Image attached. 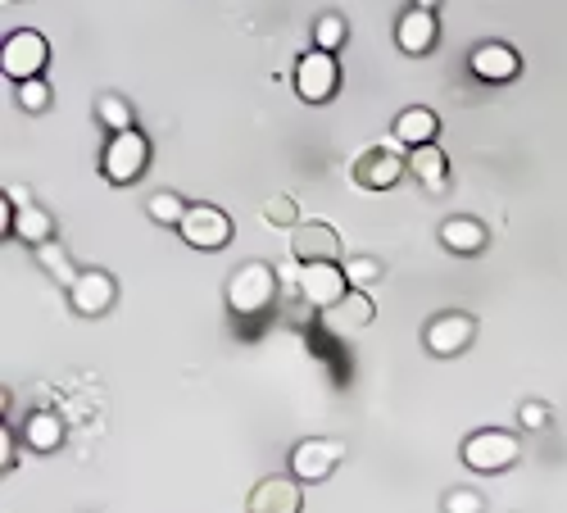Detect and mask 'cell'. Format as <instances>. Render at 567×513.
Returning a JSON list of instances; mask_svg holds the SVG:
<instances>
[{
  "mask_svg": "<svg viewBox=\"0 0 567 513\" xmlns=\"http://www.w3.org/2000/svg\"><path fill=\"white\" fill-rule=\"evenodd\" d=\"M273 296H277V273L264 259L241 264L232 273V282H227V305H232V314H264V309L273 305Z\"/></svg>",
  "mask_w": 567,
  "mask_h": 513,
  "instance_id": "cell-1",
  "label": "cell"
},
{
  "mask_svg": "<svg viewBox=\"0 0 567 513\" xmlns=\"http://www.w3.org/2000/svg\"><path fill=\"white\" fill-rule=\"evenodd\" d=\"M522 459V441L513 432H499V427H486V432H472L463 441V464L472 473H504Z\"/></svg>",
  "mask_w": 567,
  "mask_h": 513,
  "instance_id": "cell-2",
  "label": "cell"
},
{
  "mask_svg": "<svg viewBox=\"0 0 567 513\" xmlns=\"http://www.w3.org/2000/svg\"><path fill=\"white\" fill-rule=\"evenodd\" d=\"M146 159H150V141L141 137L137 128L109 132V146H105V155H100V173H105L114 187H128V182L141 178Z\"/></svg>",
  "mask_w": 567,
  "mask_h": 513,
  "instance_id": "cell-3",
  "label": "cell"
},
{
  "mask_svg": "<svg viewBox=\"0 0 567 513\" xmlns=\"http://www.w3.org/2000/svg\"><path fill=\"white\" fill-rule=\"evenodd\" d=\"M336 87H341V64H336L332 50H309L295 64V91H300V100L323 105V100L336 96Z\"/></svg>",
  "mask_w": 567,
  "mask_h": 513,
  "instance_id": "cell-4",
  "label": "cell"
},
{
  "mask_svg": "<svg viewBox=\"0 0 567 513\" xmlns=\"http://www.w3.org/2000/svg\"><path fill=\"white\" fill-rule=\"evenodd\" d=\"M295 282H300V296L309 300V305H318V309H327V305H336L341 296H350V277H345V264H336V259L300 264Z\"/></svg>",
  "mask_w": 567,
  "mask_h": 513,
  "instance_id": "cell-5",
  "label": "cell"
},
{
  "mask_svg": "<svg viewBox=\"0 0 567 513\" xmlns=\"http://www.w3.org/2000/svg\"><path fill=\"white\" fill-rule=\"evenodd\" d=\"M46 60H50V41L32 28L14 32V37L5 41V50H0V69H5V78H14V82L37 78V73L46 69Z\"/></svg>",
  "mask_w": 567,
  "mask_h": 513,
  "instance_id": "cell-6",
  "label": "cell"
},
{
  "mask_svg": "<svg viewBox=\"0 0 567 513\" xmlns=\"http://www.w3.org/2000/svg\"><path fill=\"white\" fill-rule=\"evenodd\" d=\"M177 232H182L186 246H196V250H223L232 241V218L218 205H191L186 218L177 223Z\"/></svg>",
  "mask_w": 567,
  "mask_h": 513,
  "instance_id": "cell-7",
  "label": "cell"
},
{
  "mask_svg": "<svg viewBox=\"0 0 567 513\" xmlns=\"http://www.w3.org/2000/svg\"><path fill=\"white\" fill-rule=\"evenodd\" d=\"M341 459H345V441L313 436V441H300L291 450V477H300V482H327Z\"/></svg>",
  "mask_w": 567,
  "mask_h": 513,
  "instance_id": "cell-8",
  "label": "cell"
},
{
  "mask_svg": "<svg viewBox=\"0 0 567 513\" xmlns=\"http://www.w3.org/2000/svg\"><path fill=\"white\" fill-rule=\"evenodd\" d=\"M69 305L78 309L82 318H100L114 305V277H109L105 268H82L69 282Z\"/></svg>",
  "mask_w": 567,
  "mask_h": 513,
  "instance_id": "cell-9",
  "label": "cell"
},
{
  "mask_svg": "<svg viewBox=\"0 0 567 513\" xmlns=\"http://www.w3.org/2000/svg\"><path fill=\"white\" fill-rule=\"evenodd\" d=\"M404 173V159L395 146H372L359 155V164H354V182H359L363 191H386L395 187Z\"/></svg>",
  "mask_w": 567,
  "mask_h": 513,
  "instance_id": "cell-10",
  "label": "cell"
},
{
  "mask_svg": "<svg viewBox=\"0 0 567 513\" xmlns=\"http://www.w3.org/2000/svg\"><path fill=\"white\" fill-rule=\"evenodd\" d=\"M472 336H477V318L468 314H440L427 323V350L440 359L459 355V350L472 346Z\"/></svg>",
  "mask_w": 567,
  "mask_h": 513,
  "instance_id": "cell-11",
  "label": "cell"
},
{
  "mask_svg": "<svg viewBox=\"0 0 567 513\" xmlns=\"http://www.w3.org/2000/svg\"><path fill=\"white\" fill-rule=\"evenodd\" d=\"M468 69H472V78H481V82H513L522 60H518V50L504 46V41H481L468 55Z\"/></svg>",
  "mask_w": 567,
  "mask_h": 513,
  "instance_id": "cell-12",
  "label": "cell"
},
{
  "mask_svg": "<svg viewBox=\"0 0 567 513\" xmlns=\"http://www.w3.org/2000/svg\"><path fill=\"white\" fill-rule=\"evenodd\" d=\"M372 314H377V305L363 291H350V296H341L336 305L323 309V327L332 336H359V332H368Z\"/></svg>",
  "mask_w": 567,
  "mask_h": 513,
  "instance_id": "cell-13",
  "label": "cell"
},
{
  "mask_svg": "<svg viewBox=\"0 0 567 513\" xmlns=\"http://www.w3.org/2000/svg\"><path fill=\"white\" fill-rule=\"evenodd\" d=\"M300 477H268L250 491V513H300L304 495H300Z\"/></svg>",
  "mask_w": 567,
  "mask_h": 513,
  "instance_id": "cell-14",
  "label": "cell"
},
{
  "mask_svg": "<svg viewBox=\"0 0 567 513\" xmlns=\"http://www.w3.org/2000/svg\"><path fill=\"white\" fill-rule=\"evenodd\" d=\"M291 255L300 259V264L341 259V237H336V227H327V223H300L291 232Z\"/></svg>",
  "mask_w": 567,
  "mask_h": 513,
  "instance_id": "cell-15",
  "label": "cell"
},
{
  "mask_svg": "<svg viewBox=\"0 0 567 513\" xmlns=\"http://www.w3.org/2000/svg\"><path fill=\"white\" fill-rule=\"evenodd\" d=\"M395 41H400L404 55H427L436 46V10H404L395 23Z\"/></svg>",
  "mask_w": 567,
  "mask_h": 513,
  "instance_id": "cell-16",
  "label": "cell"
},
{
  "mask_svg": "<svg viewBox=\"0 0 567 513\" xmlns=\"http://www.w3.org/2000/svg\"><path fill=\"white\" fill-rule=\"evenodd\" d=\"M409 173L427 191H450V159H445V150H440L436 141H431V146H413L409 150Z\"/></svg>",
  "mask_w": 567,
  "mask_h": 513,
  "instance_id": "cell-17",
  "label": "cell"
},
{
  "mask_svg": "<svg viewBox=\"0 0 567 513\" xmlns=\"http://www.w3.org/2000/svg\"><path fill=\"white\" fill-rule=\"evenodd\" d=\"M440 246L454 250V255H477V250L486 246V227L468 214H454L440 223Z\"/></svg>",
  "mask_w": 567,
  "mask_h": 513,
  "instance_id": "cell-18",
  "label": "cell"
},
{
  "mask_svg": "<svg viewBox=\"0 0 567 513\" xmlns=\"http://www.w3.org/2000/svg\"><path fill=\"white\" fill-rule=\"evenodd\" d=\"M436 128H440L436 114H431L427 105H413L395 119V141H400V146H431V141H436Z\"/></svg>",
  "mask_w": 567,
  "mask_h": 513,
  "instance_id": "cell-19",
  "label": "cell"
},
{
  "mask_svg": "<svg viewBox=\"0 0 567 513\" xmlns=\"http://www.w3.org/2000/svg\"><path fill=\"white\" fill-rule=\"evenodd\" d=\"M14 237L28 241V246H46L50 237H55V223H50V214L41 205H32V200H23L19 214H14Z\"/></svg>",
  "mask_w": 567,
  "mask_h": 513,
  "instance_id": "cell-20",
  "label": "cell"
},
{
  "mask_svg": "<svg viewBox=\"0 0 567 513\" xmlns=\"http://www.w3.org/2000/svg\"><path fill=\"white\" fill-rule=\"evenodd\" d=\"M23 441H28L32 450H41V454L59 450V441H64V423H59L55 409H37V414L28 418V427H23Z\"/></svg>",
  "mask_w": 567,
  "mask_h": 513,
  "instance_id": "cell-21",
  "label": "cell"
},
{
  "mask_svg": "<svg viewBox=\"0 0 567 513\" xmlns=\"http://www.w3.org/2000/svg\"><path fill=\"white\" fill-rule=\"evenodd\" d=\"M96 119L105 123L109 132H128L132 128V105L123 96H100L96 100Z\"/></svg>",
  "mask_w": 567,
  "mask_h": 513,
  "instance_id": "cell-22",
  "label": "cell"
},
{
  "mask_svg": "<svg viewBox=\"0 0 567 513\" xmlns=\"http://www.w3.org/2000/svg\"><path fill=\"white\" fill-rule=\"evenodd\" d=\"M19 109H23V114H46V109H50V82L46 78L19 82Z\"/></svg>",
  "mask_w": 567,
  "mask_h": 513,
  "instance_id": "cell-23",
  "label": "cell"
},
{
  "mask_svg": "<svg viewBox=\"0 0 567 513\" xmlns=\"http://www.w3.org/2000/svg\"><path fill=\"white\" fill-rule=\"evenodd\" d=\"M313 41H318V50H341L345 46V19L341 14H323V19L313 23Z\"/></svg>",
  "mask_w": 567,
  "mask_h": 513,
  "instance_id": "cell-24",
  "label": "cell"
},
{
  "mask_svg": "<svg viewBox=\"0 0 567 513\" xmlns=\"http://www.w3.org/2000/svg\"><path fill=\"white\" fill-rule=\"evenodd\" d=\"M146 209H150V218H155V223H168V227H177L186 218V205L173 196V191H155Z\"/></svg>",
  "mask_w": 567,
  "mask_h": 513,
  "instance_id": "cell-25",
  "label": "cell"
},
{
  "mask_svg": "<svg viewBox=\"0 0 567 513\" xmlns=\"http://www.w3.org/2000/svg\"><path fill=\"white\" fill-rule=\"evenodd\" d=\"M264 218H268V223H277V227H295V223H300V209H295L291 196H273L264 205Z\"/></svg>",
  "mask_w": 567,
  "mask_h": 513,
  "instance_id": "cell-26",
  "label": "cell"
},
{
  "mask_svg": "<svg viewBox=\"0 0 567 513\" xmlns=\"http://www.w3.org/2000/svg\"><path fill=\"white\" fill-rule=\"evenodd\" d=\"M345 277H350V287H372V282H377V277H382V264H377V259H350V264H345Z\"/></svg>",
  "mask_w": 567,
  "mask_h": 513,
  "instance_id": "cell-27",
  "label": "cell"
},
{
  "mask_svg": "<svg viewBox=\"0 0 567 513\" xmlns=\"http://www.w3.org/2000/svg\"><path fill=\"white\" fill-rule=\"evenodd\" d=\"M440 509H445V513H481V509H486V500H481L477 491H468V486H459V491L445 495Z\"/></svg>",
  "mask_w": 567,
  "mask_h": 513,
  "instance_id": "cell-28",
  "label": "cell"
},
{
  "mask_svg": "<svg viewBox=\"0 0 567 513\" xmlns=\"http://www.w3.org/2000/svg\"><path fill=\"white\" fill-rule=\"evenodd\" d=\"M37 250H41V264H46L50 273L59 277V282H73V277H78V273L69 268V255H64V250L55 246V241H46V246H37Z\"/></svg>",
  "mask_w": 567,
  "mask_h": 513,
  "instance_id": "cell-29",
  "label": "cell"
},
{
  "mask_svg": "<svg viewBox=\"0 0 567 513\" xmlns=\"http://www.w3.org/2000/svg\"><path fill=\"white\" fill-rule=\"evenodd\" d=\"M522 423H527V427H545L549 423V409L545 405H522Z\"/></svg>",
  "mask_w": 567,
  "mask_h": 513,
  "instance_id": "cell-30",
  "label": "cell"
},
{
  "mask_svg": "<svg viewBox=\"0 0 567 513\" xmlns=\"http://www.w3.org/2000/svg\"><path fill=\"white\" fill-rule=\"evenodd\" d=\"M0 468H5V473L14 468V436L5 432V427H0Z\"/></svg>",
  "mask_w": 567,
  "mask_h": 513,
  "instance_id": "cell-31",
  "label": "cell"
},
{
  "mask_svg": "<svg viewBox=\"0 0 567 513\" xmlns=\"http://www.w3.org/2000/svg\"><path fill=\"white\" fill-rule=\"evenodd\" d=\"M413 5H418V10H436L440 0H413Z\"/></svg>",
  "mask_w": 567,
  "mask_h": 513,
  "instance_id": "cell-32",
  "label": "cell"
}]
</instances>
